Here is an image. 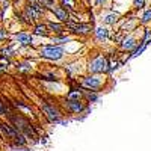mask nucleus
<instances>
[{
  "label": "nucleus",
  "mask_w": 151,
  "mask_h": 151,
  "mask_svg": "<svg viewBox=\"0 0 151 151\" xmlns=\"http://www.w3.org/2000/svg\"><path fill=\"white\" fill-rule=\"evenodd\" d=\"M41 56L52 59V60H58L64 56V48L62 47H55V45H48V47H42L41 48Z\"/></svg>",
  "instance_id": "nucleus-1"
},
{
  "label": "nucleus",
  "mask_w": 151,
  "mask_h": 151,
  "mask_svg": "<svg viewBox=\"0 0 151 151\" xmlns=\"http://www.w3.org/2000/svg\"><path fill=\"white\" fill-rule=\"evenodd\" d=\"M107 60L104 58H97L95 60L91 62V65H89V71L92 73H101V71H106L107 70Z\"/></svg>",
  "instance_id": "nucleus-2"
},
{
  "label": "nucleus",
  "mask_w": 151,
  "mask_h": 151,
  "mask_svg": "<svg viewBox=\"0 0 151 151\" xmlns=\"http://www.w3.org/2000/svg\"><path fill=\"white\" fill-rule=\"evenodd\" d=\"M83 85L91 88V89H97V88H100V85H101V80L98 77H88V79L83 80Z\"/></svg>",
  "instance_id": "nucleus-3"
},
{
  "label": "nucleus",
  "mask_w": 151,
  "mask_h": 151,
  "mask_svg": "<svg viewBox=\"0 0 151 151\" xmlns=\"http://www.w3.org/2000/svg\"><path fill=\"white\" fill-rule=\"evenodd\" d=\"M68 27L73 29L74 32H79V33H88L91 30V27L88 24H68Z\"/></svg>",
  "instance_id": "nucleus-4"
},
{
  "label": "nucleus",
  "mask_w": 151,
  "mask_h": 151,
  "mask_svg": "<svg viewBox=\"0 0 151 151\" xmlns=\"http://www.w3.org/2000/svg\"><path fill=\"white\" fill-rule=\"evenodd\" d=\"M53 12H55V15L59 18V20H62V21H67L68 20V12L64 9V8H53Z\"/></svg>",
  "instance_id": "nucleus-5"
},
{
  "label": "nucleus",
  "mask_w": 151,
  "mask_h": 151,
  "mask_svg": "<svg viewBox=\"0 0 151 151\" xmlns=\"http://www.w3.org/2000/svg\"><path fill=\"white\" fill-rule=\"evenodd\" d=\"M17 40H18V42L23 44V45H29V44L32 42V36L27 35V33H18V35H17Z\"/></svg>",
  "instance_id": "nucleus-6"
},
{
  "label": "nucleus",
  "mask_w": 151,
  "mask_h": 151,
  "mask_svg": "<svg viewBox=\"0 0 151 151\" xmlns=\"http://www.w3.org/2000/svg\"><path fill=\"white\" fill-rule=\"evenodd\" d=\"M42 109H44V112L48 115V118L50 119H58V116H59V112L58 110H55L53 107H50V106H42Z\"/></svg>",
  "instance_id": "nucleus-7"
},
{
  "label": "nucleus",
  "mask_w": 151,
  "mask_h": 151,
  "mask_svg": "<svg viewBox=\"0 0 151 151\" xmlns=\"http://www.w3.org/2000/svg\"><path fill=\"white\" fill-rule=\"evenodd\" d=\"M68 106H70V109L74 110V112H80V110H83V104L79 103V101H73V100H70Z\"/></svg>",
  "instance_id": "nucleus-8"
},
{
  "label": "nucleus",
  "mask_w": 151,
  "mask_h": 151,
  "mask_svg": "<svg viewBox=\"0 0 151 151\" xmlns=\"http://www.w3.org/2000/svg\"><path fill=\"white\" fill-rule=\"evenodd\" d=\"M122 47L125 50H132L133 47H136V41L133 40V38H129V40H124L122 41Z\"/></svg>",
  "instance_id": "nucleus-9"
},
{
  "label": "nucleus",
  "mask_w": 151,
  "mask_h": 151,
  "mask_svg": "<svg viewBox=\"0 0 151 151\" xmlns=\"http://www.w3.org/2000/svg\"><path fill=\"white\" fill-rule=\"evenodd\" d=\"M95 33H97L98 40H104V38H107V30H106L104 27H98V29L95 30Z\"/></svg>",
  "instance_id": "nucleus-10"
},
{
  "label": "nucleus",
  "mask_w": 151,
  "mask_h": 151,
  "mask_svg": "<svg viewBox=\"0 0 151 151\" xmlns=\"http://www.w3.org/2000/svg\"><path fill=\"white\" fill-rule=\"evenodd\" d=\"M116 20H118V15H116V14H110V15H107V17L104 18V23L112 24V23H115Z\"/></svg>",
  "instance_id": "nucleus-11"
},
{
  "label": "nucleus",
  "mask_w": 151,
  "mask_h": 151,
  "mask_svg": "<svg viewBox=\"0 0 151 151\" xmlns=\"http://www.w3.org/2000/svg\"><path fill=\"white\" fill-rule=\"evenodd\" d=\"M48 27L50 29H52V30H55V32H62V26H60V24H55V23H50L48 24Z\"/></svg>",
  "instance_id": "nucleus-12"
},
{
  "label": "nucleus",
  "mask_w": 151,
  "mask_h": 151,
  "mask_svg": "<svg viewBox=\"0 0 151 151\" xmlns=\"http://www.w3.org/2000/svg\"><path fill=\"white\" fill-rule=\"evenodd\" d=\"M35 33H36V35H45V33H47L45 26H36V27H35Z\"/></svg>",
  "instance_id": "nucleus-13"
},
{
  "label": "nucleus",
  "mask_w": 151,
  "mask_h": 151,
  "mask_svg": "<svg viewBox=\"0 0 151 151\" xmlns=\"http://www.w3.org/2000/svg\"><path fill=\"white\" fill-rule=\"evenodd\" d=\"M142 21H144V23H147V21H151V9H150V11H147L145 14H144V17H142Z\"/></svg>",
  "instance_id": "nucleus-14"
},
{
  "label": "nucleus",
  "mask_w": 151,
  "mask_h": 151,
  "mask_svg": "<svg viewBox=\"0 0 151 151\" xmlns=\"http://www.w3.org/2000/svg\"><path fill=\"white\" fill-rule=\"evenodd\" d=\"M79 97H80V92H79V91H73V92L68 95L70 100H73V98H79Z\"/></svg>",
  "instance_id": "nucleus-15"
},
{
  "label": "nucleus",
  "mask_w": 151,
  "mask_h": 151,
  "mask_svg": "<svg viewBox=\"0 0 151 151\" xmlns=\"http://www.w3.org/2000/svg\"><path fill=\"white\" fill-rule=\"evenodd\" d=\"M144 3H145V0H134V6L136 8H142Z\"/></svg>",
  "instance_id": "nucleus-16"
},
{
  "label": "nucleus",
  "mask_w": 151,
  "mask_h": 151,
  "mask_svg": "<svg viewBox=\"0 0 151 151\" xmlns=\"http://www.w3.org/2000/svg\"><path fill=\"white\" fill-rule=\"evenodd\" d=\"M64 5H68V8H73L74 6V0H62Z\"/></svg>",
  "instance_id": "nucleus-17"
},
{
  "label": "nucleus",
  "mask_w": 151,
  "mask_h": 151,
  "mask_svg": "<svg viewBox=\"0 0 151 151\" xmlns=\"http://www.w3.org/2000/svg\"><path fill=\"white\" fill-rule=\"evenodd\" d=\"M68 41V38H56L55 42H67Z\"/></svg>",
  "instance_id": "nucleus-18"
},
{
  "label": "nucleus",
  "mask_w": 151,
  "mask_h": 151,
  "mask_svg": "<svg viewBox=\"0 0 151 151\" xmlns=\"http://www.w3.org/2000/svg\"><path fill=\"white\" fill-rule=\"evenodd\" d=\"M0 64H2V65H5V64H6V65H8L9 62H8V59H6L5 56H2V58H0Z\"/></svg>",
  "instance_id": "nucleus-19"
},
{
  "label": "nucleus",
  "mask_w": 151,
  "mask_h": 151,
  "mask_svg": "<svg viewBox=\"0 0 151 151\" xmlns=\"http://www.w3.org/2000/svg\"><path fill=\"white\" fill-rule=\"evenodd\" d=\"M3 113H6V109L3 107V103H0V115H3Z\"/></svg>",
  "instance_id": "nucleus-20"
},
{
  "label": "nucleus",
  "mask_w": 151,
  "mask_h": 151,
  "mask_svg": "<svg viewBox=\"0 0 151 151\" xmlns=\"http://www.w3.org/2000/svg\"><path fill=\"white\" fill-rule=\"evenodd\" d=\"M5 36H6V32H3V30H0V40H3Z\"/></svg>",
  "instance_id": "nucleus-21"
},
{
  "label": "nucleus",
  "mask_w": 151,
  "mask_h": 151,
  "mask_svg": "<svg viewBox=\"0 0 151 151\" xmlns=\"http://www.w3.org/2000/svg\"><path fill=\"white\" fill-rule=\"evenodd\" d=\"M103 2H104V0H97V5H101Z\"/></svg>",
  "instance_id": "nucleus-22"
},
{
  "label": "nucleus",
  "mask_w": 151,
  "mask_h": 151,
  "mask_svg": "<svg viewBox=\"0 0 151 151\" xmlns=\"http://www.w3.org/2000/svg\"><path fill=\"white\" fill-rule=\"evenodd\" d=\"M41 0H32V3H40Z\"/></svg>",
  "instance_id": "nucleus-23"
}]
</instances>
